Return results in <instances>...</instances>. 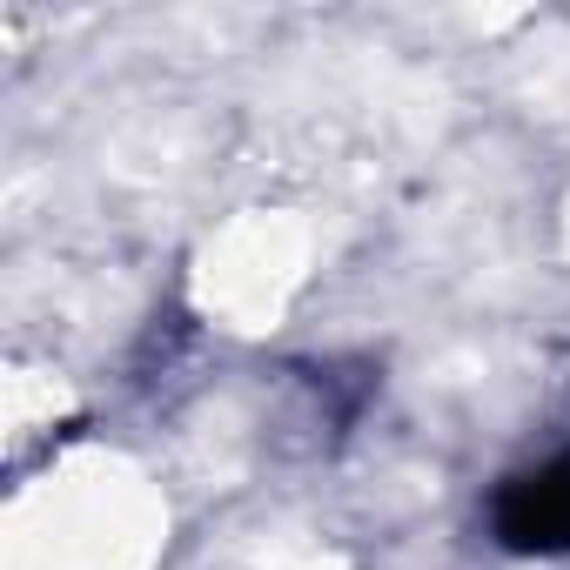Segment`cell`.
Instances as JSON below:
<instances>
[{
  "label": "cell",
  "mask_w": 570,
  "mask_h": 570,
  "mask_svg": "<svg viewBox=\"0 0 570 570\" xmlns=\"http://www.w3.org/2000/svg\"><path fill=\"white\" fill-rule=\"evenodd\" d=\"M490 537L517 557H570V450L497 483Z\"/></svg>",
  "instance_id": "1"
}]
</instances>
